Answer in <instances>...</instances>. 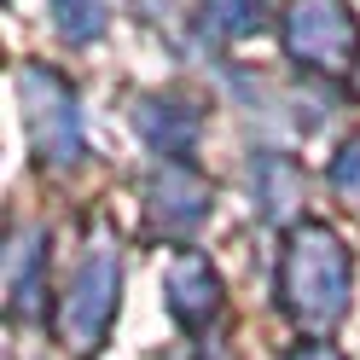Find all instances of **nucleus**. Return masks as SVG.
<instances>
[{
    "label": "nucleus",
    "instance_id": "obj_1",
    "mask_svg": "<svg viewBox=\"0 0 360 360\" xmlns=\"http://www.w3.org/2000/svg\"><path fill=\"white\" fill-rule=\"evenodd\" d=\"M279 302L297 326L331 331L349 314V250L326 227H297L279 262Z\"/></svg>",
    "mask_w": 360,
    "mask_h": 360
},
{
    "label": "nucleus",
    "instance_id": "obj_2",
    "mask_svg": "<svg viewBox=\"0 0 360 360\" xmlns=\"http://www.w3.org/2000/svg\"><path fill=\"white\" fill-rule=\"evenodd\" d=\"M18 94H24V110H30L35 151L47 157L53 169H70L76 157H82V110H76L70 82L53 76L47 64H24V76H18Z\"/></svg>",
    "mask_w": 360,
    "mask_h": 360
},
{
    "label": "nucleus",
    "instance_id": "obj_3",
    "mask_svg": "<svg viewBox=\"0 0 360 360\" xmlns=\"http://www.w3.org/2000/svg\"><path fill=\"white\" fill-rule=\"evenodd\" d=\"M117 290H122V267H117V250L99 244V250H87V262L76 267L70 279V297H64V314H58V331L64 343L76 354L99 349L110 320H117Z\"/></svg>",
    "mask_w": 360,
    "mask_h": 360
},
{
    "label": "nucleus",
    "instance_id": "obj_4",
    "mask_svg": "<svg viewBox=\"0 0 360 360\" xmlns=\"http://www.w3.org/2000/svg\"><path fill=\"white\" fill-rule=\"evenodd\" d=\"M285 53L308 70L337 76L354 58V18L343 0H290L285 6Z\"/></svg>",
    "mask_w": 360,
    "mask_h": 360
},
{
    "label": "nucleus",
    "instance_id": "obj_5",
    "mask_svg": "<svg viewBox=\"0 0 360 360\" xmlns=\"http://www.w3.org/2000/svg\"><path fill=\"white\" fill-rule=\"evenodd\" d=\"M140 198H146V221L157 233H198L210 221V180L198 169H186V163L151 169Z\"/></svg>",
    "mask_w": 360,
    "mask_h": 360
},
{
    "label": "nucleus",
    "instance_id": "obj_6",
    "mask_svg": "<svg viewBox=\"0 0 360 360\" xmlns=\"http://www.w3.org/2000/svg\"><path fill=\"white\" fill-rule=\"evenodd\" d=\"M134 134H140L146 146L180 157V151H192V146H198L204 122H198V110L180 99V94H146L140 105H134Z\"/></svg>",
    "mask_w": 360,
    "mask_h": 360
},
{
    "label": "nucleus",
    "instance_id": "obj_7",
    "mask_svg": "<svg viewBox=\"0 0 360 360\" xmlns=\"http://www.w3.org/2000/svg\"><path fill=\"white\" fill-rule=\"evenodd\" d=\"M169 302H174V320L186 326V331H204L215 314H221V274H215L204 256L174 262V274H169Z\"/></svg>",
    "mask_w": 360,
    "mask_h": 360
},
{
    "label": "nucleus",
    "instance_id": "obj_8",
    "mask_svg": "<svg viewBox=\"0 0 360 360\" xmlns=\"http://www.w3.org/2000/svg\"><path fill=\"white\" fill-rule=\"evenodd\" d=\"M41 279H47V233L41 227H18L12 250H6V290L18 314H35L41 302Z\"/></svg>",
    "mask_w": 360,
    "mask_h": 360
},
{
    "label": "nucleus",
    "instance_id": "obj_9",
    "mask_svg": "<svg viewBox=\"0 0 360 360\" xmlns=\"http://www.w3.org/2000/svg\"><path fill=\"white\" fill-rule=\"evenodd\" d=\"M204 30L221 41H238V35H256L262 18H267V0H204Z\"/></svg>",
    "mask_w": 360,
    "mask_h": 360
},
{
    "label": "nucleus",
    "instance_id": "obj_10",
    "mask_svg": "<svg viewBox=\"0 0 360 360\" xmlns=\"http://www.w3.org/2000/svg\"><path fill=\"white\" fill-rule=\"evenodd\" d=\"M53 24L64 41H94L110 24V0H53Z\"/></svg>",
    "mask_w": 360,
    "mask_h": 360
},
{
    "label": "nucleus",
    "instance_id": "obj_11",
    "mask_svg": "<svg viewBox=\"0 0 360 360\" xmlns=\"http://www.w3.org/2000/svg\"><path fill=\"white\" fill-rule=\"evenodd\" d=\"M331 192L349 198V204H360V140H349L343 151H337V163H331Z\"/></svg>",
    "mask_w": 360,
    "mask_h": 360
},
{
    "label": "nucleus",
    "instance_id": "obj_12",
    "mask_svg": "<svg viewBox=\"0 0 360 360\" xmlns=\"http://www.w3.org/2000/svg\"><path fill=\"white\" fill-rule=\"evenodd\" d=\"M285 360H343L337 349H326V343H302V349H290Z\"/></svg>",
    "mask_w": 360,
    "mask_h": 360
}]
</instances>
